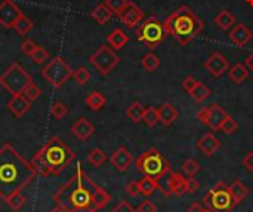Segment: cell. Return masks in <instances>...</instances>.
Returning a JSON list of instances; mask_svg holds the SVG:
<instances>
[{
  "label": "cell",
  "instance_id": "obj_11",
  "mask_svg": "<svg viewBox=\"0 0 253 212\" xmlns=\"http://www.w3.org/2000/svg\"><path fill=\"white\" fill-rule=\"evenodd\" d=\"M227 111L218 106V104H212L209 107H205L202 110H199L197 113V119L203 123V125H208L211 126L213 131H218L224 122V119L227 117Z\"/></svg>",
  "mask_w": 253,
  "mask_h": 212
},
{
  "label": "cell",
  "instance_id": "obj_24",
  "mask_svg": "<svg viewBox=\"0 0 253 212\" xmlns=\"http://www.w3.org/2000/svg\"><path fill=\"white\" fill-rule=\"evenodd\" d=\"M228 77H230L236 85H242L245 80H248V79H249V68H248L245 64L237 62V64H234V65L230 68V71H228Z\"/></svg>",
  "mask_w": 253,
  "mask_h": 212
},
{
  "label": "cell",
  "instance_id": "obj_48",
  "mask_svg": "<svg viewBox=\"0 0 253 212\" xmlns=\"http://www.w3.org/2000/svg\"><path fill=\"white\" fill-rule=\"evenodd\" d=\"M197 82H199V80H196L194 76H187V77L184 79V82H182V88H184L188 94H191V91L194 89V86L197 85Z\"/></svg>",
  "mask_w": 253,
  "mask_h": 212
},
{
  "label": "cell",
  "instance_id": "obj_53",
  "mask_svg": "<svg viewBox=\"0 0 253 212\" xmlns=\"http://www.w3.org/2000/svg\"><path fill=\"white\" fill-rule=\"evenodd\" d=\"M71 212H98L96 210H93V208H79V210H74V211Z\"/></svg>",
  "mask_w": 253,
  "mask_h": 212
},
{
  "label": "cell",
  "instance_id": "obj_13",
  "mask_svg": "<svg viewBox=\"0 0 253 212\" xmlns=\"http://www.w3.org/2000/svg\"><path fill=\"white\" fill-rule=\"evenodd\" d=\"M126 28H135L144 19V10L133 1H127L123 10L117 15Z\"/></svg>",
  "mask_w": 253,
  "mask_h": 212
},
{
  "label": "cell",
  "instance_id": "obj_20",
  "mask_svg": "<svg viewBox=\"0 0 253 212\" xmlns=\"http://www.w3.org/2000/svg\"><path fill=\"white\" fill-rule=\"evenodd\" d=\"M197 147L200 149V152H202L203 155H206V156H213V155L219 150L221 143H219V140H218L212 132H208V134H205V135L197 141Z\"/></svg>",
  "mask_w": 253,
  "mask_h": 212
},
{
  "label": "cell",
  "instance_id": "obj_34",
  "mask_svg": "<svg viewBox=\"0 0 253 212\" xmlns=\"http://www.w3.org/2000/svg\"><path fill=\"white\" fill-rule=\"evenodd\" d=\"M142 122L150 126V128H154L160 120H159V108L154 107V106H150V107H145V113H144V119Z\"/></svg>",
  "mask_w": 253,
  "mask_h": 212
},
{
  "label": "cell",
  "instance_id": "obj_8",
  "mask_svg": "<svg viewBox=\"0 0 253 212\" xmlns=\"http://www.w3.org/2000/svg\"><path fill=\"white\" fill-rule=\"evenodd\" d=\"M203 202L208 205V210L212 212H231L234 208V201L230 192V186L224 181L212 187L208 195H205Z\"/></svg>",
  "mask_w": 253,
  "mask_h": 212
},
{
  "label": "cell",
  "instance_id": "obj_7",
  "mask_svg": "<svg viewBox=\"0 0 253 212\" xmlns=\"http://www.w3.org/2000/svg\"><path fill=\"white\" fill-rule=\"evenodd\" d=\"M30 82H33V77L18 62L10 64L0 76V85L12 95L22 94Z\"/></svg>",
  "mask_w": 253,
  "mask_h": 212
},
{
  "label": "cell",
  "instance_id": "obj_1",
  "mask_svg": "<svg viewBox=\"0 0 253 212\" xmlns=\"http://www.w3.org/2000/svg\"><path fill=\"white\" fill-rule=\"evenodd\" d=\"M37 172L12 144L6 143L0 149V198L6 202L13 193L30 186Z\"/></svg>",
  "mask_w": 253,
  "mask_h": 212
},
{
  "label": "cell",
  "instance_id": "obj_4",
  "mask_svg": "<svg viewBox=\"0 0 253 212\" xmlns=\"http://www.w3.org/2000/svg\"><path fill=\"white\" fill-rule=\"evenodd\" d=\"M165 30L168 36H173L179 45H188L205 28L203 21L187 6L182 4L165 19Z\"/></svg>",
  "mask_w": 253,
  "mask_h": 212
},
{
  "label": "cell",
  "instance_id": "obj_43",
  "mask_svg": "<svg viewBox=\"0 0 253 212\" xmlns=\"http://www.w3.org/2000/svg\"><path fill=\"white\" fill-rule=\"evenodd\" d=\"M36 48H37V45H36V42L31 40V39H25V40L21 43V46H19L21 52H22L24 55H27V56H31L33 52L36 51Z\"/></svg>",
  "mask_w": 253,
  "mask_h": 212
},
{
  "label": "cell",
  "instance_id": "obj_19",
  "mask_svg": "<svg viewBox=\"0 0 253 212\" xmlns=\"http://www.w3.org/2000/svg\"><path fill=\"white\" fill-rule=\"evenodd\" d=\"M168 193L182 196L187 193V178L179 172H169L168 178Z\"/></svg>",
  "mask_w": 253,
  "mask_h": 212
},
{
  "label": "cell",
  "instance_id": "obj_38",
  "mask_svg": "<svg viewBox=\"0 0 253 212\" xmlns=\"http://www.w3.org/2000/svg\"><path fill=\"white\" fill-rule=\"evenodd\" d=\"M67 113H68V108H67V106H65L64 103H61V101L53 103L52 107H50V114H52V117L56 119V120L64 119V117L67 116Z\"/></svg>",
  "mask_w": 253,
  "mask_h": 212
},
{
  "label": "cell",
  "instance_id": "obj_23",
  "mask_svg": "<svg viewBox=\"0 0 253 212\" xmlns=\"http://www.w3.org/2000/svg\"><path fill=\"white\" fill-rule=\"evenodd\" d=\"M111 16H113V10H111L105 3H99V4L90 12V18H92L93 21H96L99 25L107 24V22L111 19Z\"/></svg>",
  "mask_w": 253,
  "mask_h": 212
},
{
  "label": "cell",
  "instance_id": "obj_46",
  "mask_svg": "<svg viewBox=\"0 0 253 212\" xmlns=\"http://www.w3.org/2000/svg\"><path fill=\"white\" fill-rule=\"evenodd\" d=\"M157 211V207L154 205V202L153 201H150V199H145V201H142L141 202V205H139V208H138V212H156Z\"/></svg>",
  "mask_w": 253,
  "mask_h": 212
},
{
  "label": "cell",
  "instance_id": "obj_55",
  "mask_svg": "<svg viewBox=\"0 0 253 212\" xmlns=\"http://www.w3.org/2000/svg\"><path fill=\"white\" fill-rule=\"evenodd\" d=\"M248 3H249L251 6H253V0H248Z\"/></svg>",
  "mask_w": 253,
  "mask_h": 212
},
{
  "label": "cell",
  "instance_id": "obj_49",
  "mask_svg": "<svg viewBox=\"0 0 253 212\" xmlns=\"http://www.w3.org/2000/svg\"><path fill=\"white\" fill-rule=\"evenodd\" d=\"M200 189V184H199V181L194 178V177H191V178H187V193H190V195H194L197 190Z\"/></svg>",
  "mask_w": 253,
  "mask_h": 212
},
{
  "label": "cell",
  "instance_id": "obj_2",
  "mask_svg": "<svg viewBox=\"0 0 253 212\" xmlns=\"http://www.w3.org/2000/svg\"><path fill=\"white\" fill-rule=\"evenodd\" d=\"M96 189L98 186L82 169V163H77L74 174L59 190L53 193L52 199L56 207L62 208L65 212L79 208H92V199Z\"/></svg>",
  "mask_w": 253,
  "mask_h": 212
},
{
  "label": "cell",
  "instance_id": "obj_12",
  "mask_svg": "<svg viewBox=\"0 0 253 212\" xmlns=\"http://www.w3.org/2000/svg\"><path fill=\"white\" fill-rule=\"evenodd\" d=\"M24 15L19 6L13 0H3L0 3V25L4 28H13L15 22Z\"/></svg>",
  "mask_w": 253,
  "mask_h": 212
},
{
  "label": "cell",
  "instance_id": "obj_36",
  "mask_svg": "<svg viewBox=\"0 0 253 212\" xmlns=\"http://www.w3.org/2000/svg\"><path fill=\"white\" fill-rule=\"evenodd\" d=\"M6 204L10 207V210H13V211H19V210H22V208L25 207V204H27V198H25L21 192H18V193H13V195L6 201Z\"/></svg>",
  "mask_w": 253,
  "mask_h": 212
},
{
  "label": "cell",
  "instance_id": "obj_32",
  "mask_svg": "<svg viewBox=\"0 0 253 212\" xmlns=\"http://www.w3.org/2000/svg\"><path fill=\"white\" fill-rule=\"evenodd\" d=\"M141 64H142V68H144L145 71L151 73V71H154V70L159 68V65H160V58H159L154 52H150V53H147V55L142 56Z\"/></svg>",
  "mask_w": 253,
  "mask_h": 212
},
{
  "label": "cell",
  "instance_id": "obj_5",
  "mask_svg": "<svg viewBox=\"0 0 253 212\" xmlns=\"http://www.w3.org/2000/svg\"><path fill=\"white\" fill-rule=\"evenodd\" d=\"M135 165H136L138 171H141L145 177H151V178H154L157 181H160L162 178H165L170 172L169 160L156 147H153V149L147 150L145 153H142L135 160Z\"/></svg>",
  "mask_w": 253,
  "mask_h": 212
},
{
  "label": "cell",
  "instance_id": "obj_25",
  "mask_svg": "<svg viewBox=\"0 0 253 212\" xmlns=\"http://www.w3.org/2000/svg\"><path fill=\"white\" fill-rule=\"evenodd\" d=\"M230 192H231V196H233V201H234V207L242 204L246 199V196L249 195V189L240 180L233 181V184L230 186Z\"/></svg>",
  "mask_w": 253,
  "mask_h": 212
},
{
  "label": "cell",
  "instance_id": "obj_15",
  "mask_svg": "<svg viewBox=\"0 0 253 212\" xmlns=\"http://www.w3.org/2000/svg\"><path fill=\"white\" fill-rule=\"evenodd\" d=\"M228 37L230 40L239 46V48H243L246 46L251 40H252L253 34L252 31L243 24V22H236L230 30H228Z\"/></svg>",
  "mask_w": 253,
  "mask_h": 212
},
{
  "label": "cell",
  "instance_id": "obj_3",
  "mask_svg": "<svg viewBox=\"0 0 253 212\" xmlns=\"http://www.w3.org/2000/svg\"><path fill=\"white\" fill-rule=\"evenodd\" d=\"M76 159V153L59 138L52 137L31 159V166L40 177H58Z\"/></svg>",
  "mask_w": 253,
  "mask_h": 212
},
{
  "label": "cell",
  "instance_id": "obj_17",
  "mask_svg": "<svg viewBox=\"0 0 253 212\" xmlns=\"http://www.w3.org/2000/svg\"><path fill=\"white\" fill-rule=\"evenodd\" d=\"M30 108H31V101L24 94L12 95V98L7 101V110L18 119L22 117Z\"/></svg>",
  "mask_w": 253,
  "mask_h": 212
},
{
  "label": "cell",
  "instance_id": "obj_21",
  "mask_svg": "<svg viewBox=\"0 0 253 212\" xmlns=\"http://www.w3.org/2000/svg\"><path fill=\"white\" fill-rule=\"evenodd\" d=\"M178 119V110L170 103H163L159 107V120L165 126H170Z\"/></svg>",
  "mask_w": 253,
  "mask_h": 212
},
{
  "label": "cell",
  "instance_id": "obj_31",
  "mask_svg": "<svg viewBox=\"0 0 253 212\" xmlns=\"http://www.w3.org/2000/svg\"><path fill=\"white\" fill-rule=\"evenodd\" d=\"M212 91L203 83V82H197V85L194 86V89L191 91V98L197 103V104H202L203 101H206L209 97H211Z\"/></svg>",
  "mask_w": 253,
  "mask_h": 212
},
{
  "label": "cell",
  "instance_id": "obj_29",
  "mask_svg": "<svg viewBox=\"0 0 253 212\" xmlns=\"http://www.w3.org/2000/svg\"><path fill=\"white\" fill-rule=\"evenodd\" d=\"M215 22H216V25H218L219 28H222V30H230V28L236 24V18H234V15H233L230 10L224 9V10H221V12L215 16Z\"/></svg>",
  "mask_w": 253,
  "mask_h": 212
},
{
  "label": "cell",
  "instance_id": "obj_27",
  "mask_svg": "<svg viewBox=\"0 0 253 212\" xmlns=\"http://www.w3.org/2000/svg\"><path fill=\"white\" fill-rule=\"evenodd\" d=\"M110 201H111V196H110V195H108L102 187H99V186H98L96 192L93 193L92 208H93V210H96V211H99V210L105 208V207L110 204Z\"/></svg>",
  "mask_w": 253,
  "mask_h": 212
},
{
  "label": "cell",
  "instance_id": "obj_41",
  "mask_svg": "<svg viewBox=\"0 0 253 212\" xmlns=\"http://www.w3.org/2000/svg\"><path fill=\"white\" fill-rule=\"evenodd\" d=\"M199 169H200L199 163H197L196 160H193V159H187V160L182 163V172H184L188 178L194 177V175L199 172Z\"/></svg>",
  "mask_w": 253,
  "mask_h": 212
},
{
  "label": "cell",
  "instance_id": "obj_42",
  "mask_svg": "<svg viewBox=\"0 0 253 212\" xmlns=\"http://www.w3.org/2000/svg\"><path fill=\"white\" fill-rule=\"evenodd\" d=\"M30 58L33 59V62H36V64L40 65V64H44L46 59H49V52L43 46H37L36 51L33 52V55Z\"/></svg>",
  "mask_w": 253,
  "mask_h": 212
},
{
  "label": "cell",
  "instance_id": "obj_39",
  "mask_svg": "<svg viewBox=\"0 0 253 212\" xmlns=\"http://www.w3.org/2000/svg\"><path fill=\"white\" fill-rule=\"evenodd\" d=\"M22 94L33 103V101H36V100L42 95V89H40V88L34 83V80H33V82H30V83L27 85V88L24 89Z\"/></svg>",
  "mask_w": 253,
  "mask_h": 212
},
{
  "label": "cell",
  "instance_id": "obj_30",
  "mask_svg": "<svg viewBox=\"0 0 253 212\" xmlns=\"http://www.w3.org/2000/svg\"><path fill=\"white\" fill-rule=\"evenodd\" d=\"M144 113H145V107H144L139 101L132 103V104L126 108V116H127L132 122H135V123L142 122Z\"/></svg>",
  "mask_w": 253,
  "mask_h": 212
},
{
  "label": "cell",
  "instance_id": "obj_6",
  "mask_svg": "<svg viewBox=\"0 0 253 212\" xmlns=\"http://www.w3.org/2000/svg\"><path fill=\"white\" fill-rule=\"evenodd\" d=\"M166 36L168 33L165 30V24L156 16L147 18L136 28V39L147 45V48H150L151 51H154L166 39Z\"/></svg>",
  "mask_w": 253,
  "mask_h": 212
},
{
  "label": "cell",
  "instance_id": "obj_9",
  "mask_svg": "<svg viewBox=\"0 0 253 212\" xmlns=\"http://www.w3.org/2000/svg\"><path fill=\"white\" fill-rule=\"evenodd\" d=\"M42 76L53 88H62L64 83L73 77V68L64 61V58L55 56L42 68Z\"/></svg>",
  "mask_w": 253,
  "mask_h": 212
},
{
  "label": "cell",
  "instance_id": "obj_14",
  "mask_svg": "<svg viewBox=\"0 0 253 212\" xmlns=\"http://www.w3.org/2000/svg\"><path fill=\"white\" fill-rule=\"evenodd\" d=\"M205 68L213 76V77H221L230 70V62L228 59L221 53V52H213L206 61H205Z\"/></svg>",
  "mask_w": 253,
  "mask_h": 212
},
{
  "label": "cell",
  "instance_id": "obj_44",
  "mask_svg": "<svg viewBox=\"0 0 253 212\" xmlns=\"http://www.w3.org/2000/svg\"><path fill=\"white\" fill-rule=\"evenodd\" d=\"M104 3H105L111 10H113V13L119 15V13L123 10V7L126 6L127 0H105Z\"/></svg>",
  "mask_w": 253,
  "mask_h": 212
},
{
  "label": "cell",
  "instance_id": "obj_50",
  "mask_svg": "<svg viewBox=\"0 0 253 212\" xmlns=\"http://www.w3.org/2000/svg\"><path fill=\"white\" fill-rule=\"evenodd\" d=\"M243 166H245L248 171L253 172V152L248 153V155L245 156V159H243Z\"/></svg>",
  "mask_w": 253,
  "mask_h": 212
},
{
  "label": "cell",
  "instance_id": "obj_26",
  "mask_svg": "<svg viewBox=\"0 0 253 212\" xmlns=\"http://www.w3.org/2000/svg\"><path fill=\"white\" fill-rule=\"evenodd\" d=\"M86 106L89 110L92 111H99L105 104H107V100L105 97L99 92V91H92L87 97H86Z\"/></svg>",
  "mask_w": 253,
  "mask_h": 212
},
{
  "label": "cell",
  "instance_id": "obj_37",
  "mask_svg": "<svg viewBox=\"0 0 253 212\" xmlns=\"http://www.w3.org/2000/svg\"><path fill=\"white\" fill-rule=\"evenodd\" d=\"M73 79L76 80L77 85L83 86L90 80V73H89V70L86 67H79L77 70L73 71Z\"/></svg>",
  "mask_w": 253,
  "mask_h": 212
},
{
  "label": "cell",
  "instance_id": "obj_45",
  "mask_svg": "<svg viewBox=\"0 0 253 212\" xmlns=\"http://www.w3.org/2000/svg\"><path fill=\"white\" fill-rule=\"evenodd\" d=\"M126 193L132 198H136L138 195H141L139 192V183L138 181H130L126 184Z\"/></svg>",
  "mask_w": 253,
  "mask_h": 212
},
{
  "label": "cell",
  "instance_id": "obj_51",
  "mask_svg": "<svg viewBox=\"0 0 253 212\" xmlns=\"http://www.w3.org/2000/svg\"><path fill=\"white\" fill-rule=\"evenodd\" d=\"M205 207L202 205V204H193L190 208H188V211L187 212H205Z\"/></svg>",
  "mask_w": 253,
  "mask_h": 212
},
{
  "label": "cell",
  "instance_id": "obj_56",
  "mask_svg": "<svg viewBox=\"0 0 253 212\" xmlns=\"http://www.w3.org/2000/svg\"><path fill=\"white\" fill-rule=\"evenodd\" d=\"M205 212H212V211H211V210H208V208H206V210H205Z\"/></svg>",
  "mask_w": 253,
  "mask_h": 212
},
{
  "label": "cell",
  "instance_id": "obj_18",
  "mask_svg": "<svg viewBox=\"0 0 253 212\" xmlns=\"http://www.w3.org/2000/svg\"><path fill=\"white\" fill-rule=\"evenodd\" d=\"M71 132L73 135L80 140V141H86L87 138H90L95 132V126L86 119V117H79L73 125H71Z\"/></svg>",
  "mask_w": 253,
  "mask_h": 212
},
{
  "label": "cell",
  "instance_id": "obj_22",
  "mask_svg": "<svg viewBox=\"0 0 253 212\" xmlns=\"http://www.w3.org/2000/svg\"><path fill=\"white\" fill-rule=\"evenodd\" d=\"M129 42V36L122 30V28H114L108 36H107V43L114 49L119 51L123 46H126V43Z\"/></svg>",
  "mask_w": 253,
  "mask_h": 212
},
{
  "label": "cell",
  "instance_id": "obj_40",
  "mask_svg": "<svg viewBox=\"0 0 253 212\" xmlns=\"http://www.w3.org/2000/svg\"><path fill=\"white\" fill-rule=\"evenodd\" d=\"M237 128H239V125H237V122L228 114L225 119H224V122H222V125H221V128H219V131H222L224 134H227V135H231V134H234L236 131H237Z\"/></svg>",
  "mask_w": 253,
  "mask_h": 212
},
{
  "label": "cell",
  "instance_id": "obj_28",
  "mask_svg": "<svg viewBox=\"0 0 253 212\" xmlns=\"http://www.w3.org/2000/svg\"><path fill=\"white\" fill-rule=\"evenodd\" d=\"M138 183H139V192L145 198L153 196L156 193V190L159 189V181L154 180V178H151V177H145L144 175V178L141 181H138Z\"/></svg>",
  "mask_w": 253,
  "mask_h": 212
},
{
  "label": "cell",
  "instance_id": "obj_35",
  "mask_svg": "<svg viewBox=\"0 0 253 212\" xmlns=\"http://www.w3.org/2000/svg\"><path fill=\"white\" fill-rule=\"evenodd\" d=\"M105 160H107V155H105V152L101 150V149H93V150L87 155V162H89L92 166H95V168L102 166V165L105 163Z\"/></svg>",
  "mask_w": 253,
  "mask_h": 212
},
{
  "label": "cell",
  "instance_id": "obj_33",
  "mask_svg": "<svg viewBox=\"0 0 253 212\" xmlns=\"http://www.w3.org/2000/svg\"><path fill=\"white\" fill-rule=\"evenodd\" d=\"M13 30L19 34V36H25L27 33H30L33 30V21L27 16V15H22L13 25Z\"/></svg>",
  "mask_w": 253,
  "mask_h": 212
},
{
  "label": "cell",
  "instance_id": "obj_10",
  "mask_svg": "<svg viewBox=\"0 0 253 212\" xmlns=\"http://www.w3.org/2000/svg\"><path fill=\"white\" fill-rule=\"evenodd\" d=\"M89 62L102 76H107L117 67V64L120 62V56L117 55V52L110 45H102L98 48V51L93 55H90Z\"/></svg>",
  "mask_w": 253,
  "mask_h": 212
},
{
  "label": "cell",
  "instance_id": "obj_47",
  "mask_svg": "<svg viewBox=\"0 0 253 212\" xmlns=\"http://www.w3.org/2000/svg\"><path fill=\"white\" fill-rule=\"evenodd\" d=\"M111 212H138V210H135L129 202H126V201H120L119 204H117V207L113 210Z\"/></svg>",
  "mask_w": 253,
  "mask_h": 212
},
{
  "label": "cell",
  "instance_id": "obj_54",
  "mask_svg": "<svg viewBox=\"0 0 253 212\" xmlns=\"http://www.w3.org/2000/svg\"><path fill=\"white\" fill-rule=\"evenodd\" d=\"M49 212H65V211H64L62 208H59V207H55L53 210H50V211H49Z\"/></svg>",
  "mask_w": 253,
  "mask_h": 212
},
{
  "label": "cell",
  "instance_id": "obj_16",
  "mask_svg": "<svg viewBox=\"0 0 253 212\" xmlns=\"http://www.w3.org/2000/svg\"><path fill=\"white\" fill-rule=\"evenodd\" d=\"M110 160H111V165H113L119 172H125V171H127L129 166L132 165L133 156H132V153H130L126 147L122 146V147H119L117 150L113 152Z\"/></svg>",
  "mask_w": 253,
  "mask_h": 212
},
{
  "label": "cell",
  "instance_id": "obj_52",
  "mask_svg": "<svg viewBox=\"0 0 253 212\" xmlns=\"http://www.w3.org/2000/svg\"><path fill=\"white\" fill-rule=\"evenodd\" d=\"M245 65L249 68V71H253V52L248 55V58H246V61H245Z\"/></svg>",
  "mask_w": 253,
  "mask_h": 212
}]
</instances>
